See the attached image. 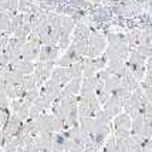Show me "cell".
<instances>
[{
	"label": "cell",
	"instance_id": "1",
	"mask_svg": "<svg viewBox=\"0 0 152 152\" xmlns=\"http://www.w3.org/2000/svg\"><path fill=\"white\" fill-rule=\"evenodd\" d=\"M87 41H88V53H87L88 58H97L104 54L107 48V39L102 31H91V36Z\"/></svg>",
	"mask_w": 152,
	"mask_h": 152
},
{
	"label": "cell",
	"instance_id": "2",
	"mask_svg": "<svg viewBox=\"0 0 152 152\" xmlns=\"http://www.w3.org/2000/svg\"><path fill=\"white\" fill-rule=\"evenodd\" d=\"M60 48L58 46H41L39 53V61L40 63H56V60L58 57Z\"/></svg>",
	"mask_w": 152,
	"mask_h": 152
},
{
	"label": "cell",
	"instance_id": "3",
	"mask_svg": "<svg viewBox=\"0 0 152 152\" xmlns=\"http://www.w3.org/2000/svg\"><path fill=\"white\" fill-rule=\"evenodd\" d=\"M102 110L105 111L107 115H108L110 118L113 119V118H115L117 115H119V114L122 113V101L119 98H117V97L111 95L110 99L104 104V108H102Z\"/></svg>",
	"mask_w": 152,
	"mask_h": 152
},
{
	"label": "cell",
	"instance_id": "4",
	"mask_svg": "<svg viewBox=\"0 0 152 152\" xmlns=\"http://www.w3.org/2000/svg\"><path fill=\"white\" fill-rule=\"evenodd\" d=\"M40 48H41L40 44H36V43H30V41H27L26 44H24V47L21 48V54H20V57H21V60H24V61H30V63H33L34 60L39 57Z\"/></svg>",
	"mask_w": 152,
	"mask_h": 152
},
{
	"label": "cell",
	"instance_id": "5",
	"mask_svg": "<svg viewBox=\"0 0 152 152\" xmlns=\"http://www.w3.org/2000/svg\"><path fill=\"white\" fill-rule=\"evenodd\" d=\"M28 110H30V105H27L23 99H13L12 101V111L23 122L28 119Z\"/></svg>",
	"mask_w": 152,
	"mask_h": 152
},
{
	"label": "cell",
	"instance_id": "6",
	"mask_svg": "<svg viewBox=\"0 0 152 152\" xmlns=\"http://www.w3.org/2000/svg\"><path fill=\"white\" fill-rule=\"evenodd\" d=\"M91 36V30L86 23H75V27L73 30V41H81V40H88Z\"/></svg>",
	"mask_w": 152,
	"mask_h": 152
},
{
	"label": "cell",
	"instance_id": "7",
	"mask_svg": "<svg viewBox=\"0 0 152 152\" xmlns=\"http://www.w3.org/2000/svg\"><path fill=\"white\" fill-rule=\"evenodd\" d=\"M83 66H84V58L77 61V63H74V64H71L70 67H67L66 75H67V81L68 83L73 78H78V77L83 75Z\"/></svg>",
	"mask_w": 152,
	"mask_h": 152
},
{
	"label": "cell",
	"instance_id": "8",
	"mask_svg": "<svg viewBox=\"0 0 152 152\" xmlns=\"http://www.w3.org/2000/svg\"><path fill=\"white\" fill-rule=\"evenodd\" d=\"M114 129L115 128H126V129H131V125H132V121H131V117L125 113H121L119 115H117L113 121Z\"/></svg>",
	"mask_w": 152,
	"mask_h": 152
},
{
	"label": "cell",
	"instance_id": "9",
	"mask_svg": "<svg viewBox=\"0 0 152 152\" xmlns=\"http://www.w3.org/2000/svg\"><path fill=\"white\" fill-rule=\"evenodd\" d=\"M95 73H97V68H95V64H94V58L86 57L84 58V66H83V75H84V78L94 77Z\"/></svg>",
	"mask_w": 152,
	"mask_h": 152
},
{
	"label": "cell",
	"instance_id": "10",
	"mask_svg": "<svg viewBox=\"0 0 152 152\" xmlns=\"http://www.w3.org/2000/svg\"><path fill=\"white\" fill-rule=\"evenodd\" d=\"M121 80L122 78H119V77H117V75H110V77L104 81V87H105V90L111 94L114 90H117V88L121 86Z\"/></svg>",
	"mask_w": 152,
	"mask_h": 152
},
{
	"label": "cell",
	"instance_id": "11",
	"mask_svg": "<svg viewBox=\"0 0 152 152\" xmlns=\"http://www.w3.org/2000/svg\"><path fill=\"white\" fill-rule=\"evenodd\" d=\"M75 27V21L71 17H67V16H61V30L67 31L68 34H73V30Z\"/></svg>",
	"mask_w": 152,
	"mask_h": 152
},
{
	"label": "cell",
	"instance_id": "12",
	"mask_svg": "<svg viewBox=\"0 0 152 152\" xmlns=\"http://www.w3.org/2000/svg\"><path fill=\"white\" fill-rule=\"evenodd\" d=\"M51 105H53V104H51V102H50L47 98H44V97H39V98L33 102V107H34V108H37L41 114L44 113L46 110L51 108Z\"/></svg>",
	"mask_w": 152,
	"mask_h": 152
},
{
	"label": "cell",
	"instance_id": "13",
	"mask_svg": "<svg viewBox=\"0 0 152 152\" xmlns=\"http://www.w3.org/2000/svg\"><path fill=\"white\" fill-rule=\"evenodd\" d=\"M40 97V91L39 88H34V90H28V91H26V94H24V97H23V101L26 102L27 105H33V102L36 101V99Z\"/></svg>",
	"mask_w": 152,
	"mask_h": 152
},
{
	"label": "cell",
	"instance_id": "14",
	"mask_svg": "<svg viewBox=\"0 0 152 152\" xmlns=\"http://www.w3.org/2000/svg\"><path fill=\"white\" fill-rule=\"evenodd\" d=\"M94 119H95L98 124H101V125H110V124H111V118H110V117L107 115L105 111H104V110H101V108L95 113Z\"/></svg>",
	"mask_w": 152,
	"mask_h": 152
},
{
	"label": "cell",
	"instance_id": "15",
	"mask_svg": "<svg viewBox=\"0 0 152 152\" xmlns=\"http://www.w3.org/2000/svg\"><path fill=\"white\" fill-rule=\"evenodd\" d=\"M115 149H117V139H115L113 134V135H110L107 138L105 144L102 146V152H115Z\"/></svg>",
	"mask_w": 152,
	"mask_h": 152
},
{
	"label": "cell",
	"instance_id": "16",
	"mask_svg": "<svg viewBox=\"0 0 152 152\" xmlns=\"http://www.w3.org/2000/svg\"><path fill=\"white\" fill-rule=\"evenodd\" d=\"M34 3L28 1V0H19L17 4V10H20V13H30L31 14V7Z\"/></svg>",
	"mask_w": 152,
	"mask_h": 152
},
{
	"label": "cell",
	"instance_id": "17",
	"mask_svg": "<svg viewBox=\"0 0 152 152\" xmlns=\"http://www.w3.org/2000/svg\"><path fill=\"white\" fill-rule=\"evenodd\" d=\"M94 64H95V68H97V71H101V70H105L107 64H108V61H107L105 56L102 54V56H99L97 58H94Z\"/></svg>",
	"mask_w": 152,
	"mask_h": 152
},
{
	"label": "cell",
	"instance_id": "18",
	"mask_svg": "<svg viewBox=\"0 0 152 152\" xmlns=\"http://www.w3.org/2000/svg\"><path fill=\"white\" fill-rule=\"evenodd\" d=\"M40 115H41V113H40L37 108H34L33 105L30 107V110H28V118L30 119H39Z\"/></svg>",
	"mask_w": 152,
	"mask_h": 152
},
{
	"label": "cell",
	"instance_id": "19",
	"mask_svg": "<svg viewBox=\"0 0 152 152\" xmlns=\"http://www.w3.org/2000/svg\"><path fill=\"white\" fill-rule=\"evenodd\" d=\"M4 145H6V138H4L3 131L0 129V148H4Z\"/></svg>",
	"mask_w": 152,
	"mask_h": 152
},
{
	"label": "cell",
	"instance_id": "20",
	"mask_svg": "<svg viewBox=\"0 0 152 152\" xmlns=\"http://www.w3.org/2000/svg\"><path fill=\"white\" fill-rule=\"evenodd\" d=\"M0 152H3V148H0Z\"/></svg>",
	"mask_w": 152,
	"mask_h": 152
}]
</instances>
